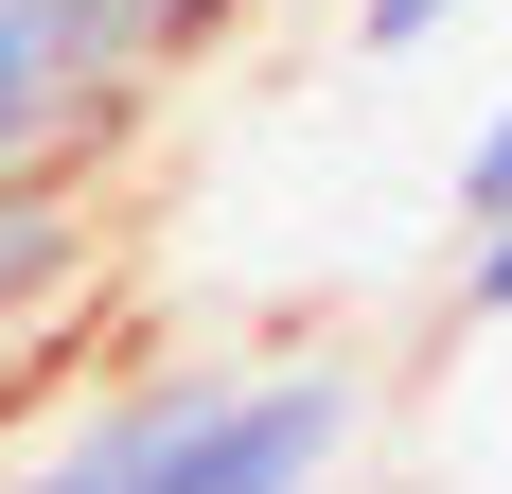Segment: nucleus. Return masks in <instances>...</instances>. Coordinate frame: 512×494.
<instances>
[{
  "instance_id": "f257e3e1",
  "label": "nucleus",
  "mask_w": 512,
  "mask_h": 494,
  "mask_svg": "<svg viewBox=\"0 0 512 494\" xmlns=\"http://www.w3.org/2000/svg\"><path fill=\"white\" fill-rule=\"evenodd\" d=\"M106 494H336L371 442V389L336 353H248V371H124L89 406Z\"/></svg>"
},
{
  "instance_id": "f03ea898",
  "label": "nucleus",
  "mask_w": 512,
  "mask_h": 494,
  "mask_svg": "<svg viewBox=\"0 0 512 494\" xmlns=\"http://www.w3.org/2000/svg\"><path fill=\"white\" fill-rule=\"evenodd\" d=\"M142 106V0H0V177H106Z\"/></svg>"
},
{
  "instance_id": "7ed1b4c3",
  "label": "nucleus",
  "mask_w": 512,
  "mask_h": 494,
  "mask_svg": "<svg viewBox=\"0 0 512 494\" xmlns=\"http://www.w3.org/2000/svg\"><path fill=\"white\" fill-rule=\"evenodd\" d=\"M0 494H106V442H89V424H53V442L0 459Z\"/></svg>"
},
{
  "instance_id": "20e7f679",
  "label": "nucleus",
  "mask_w": 512,
  "mask_h": 494,
  "mask_svg": "<svg viewBox=\"0 0 512 494\" xmlns=\"http://www.w3.org/2000/svg\"><path fill=\"white\" fill-rule=\"evenodd\" d=\"M460 318H512V212H477V230H460Z\"/></svg>"
},
{
  "instance_id": "39448f33",
  "label": "nucleus",
  "mask_w": 512,
  "mask_h": 494,
  "mask_svg": "<svg viewBox=\"0 0 512 494\" xmlns=\"http://www.w3.org/2000/svg\"><path fill=\"white\" fill-rule=\"evenodd\" d=\"M477 212H512V89H495V124L460 142V230H477Z\"/></svg>"
},
{
  "instance_id": "423d86ee",
  "label": "nucleus",
  "mask_w": 512,
  "mask_h": 494,
  "mask_svg": "<svg viewBox=\"0 0 512 494\" xmlns=\"http://www.w3.org/2000/svg\"><path fill=\"white\" fill-rule=\"evenodd\" d=\"M424 36H460V0H354V53H424Z\"/></svg>"
}]
</instances>
